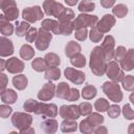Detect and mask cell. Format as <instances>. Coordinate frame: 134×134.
<instances>
[{
	"label": "cell",
	"instance_id": "52",
	"mask_svg": "<svg viewBox=\"0 0 134 134\" xmlns=\"http://www.w3.org/2000/svg\"><path fill=\"white\" fill-rule=\"evenodd\" d=\"M14 5H17L15 0H0V8H1V10L5 9V8H7L9 6H14Z\"/></svg>",
	"mask_w": 134,
	"mask_h": 134
},
{
	"label": "cell",
	"instance_id": "3",
	"mask_svg": "<svg viewBox=\"0 0 134 134\" xmlns=\"http://www.w3.org/2000/svg\"><path fill=\"white\" fill-rule=\"evenodd\" d=\"M98 22V18L97 16H94V15H88V14H85V13H82L80 14L75 20L73 21V24H74V29H81V28H87V27H94L96 26Z\"/></svg>",
	"mask_w": 134,
	"mask_h": 134
},
{
	"label": "cell",
	"instance_id": "42",
	"mask_svg": "<svg viewBox=\"0 0 134 134\" xmlns=\"http://www.w3.org/2000/svg\"><path fill=\"white\" fill-rule=\"evenodd\" d=\"M38 105H39V102H37L36 99H27L24 104H23V108L26 112H34L36 113L37 109H38Z\"/></svg>",
	"mask_w": 134,
	"mask_h": 134
},
{
	"label": "cell",
	"instance_id": "51",
	"mask_svg": "<svg viewBox=\"0 0 134 134\" xmlns=\"http://www.w3.org/2000/svg\"><path fill=\"white\" fill-rule=\"evenodd\" d=\"M80 98V91L75 88H71L70 89V92H69V95L67 97V100L69 102H74V100H77Z\"/></svg>",
	"mask_w": 134,
	"mask_h": 134
},
{
	"label": "cell",
	"instance_id": "19",
	"mask_svg": "<svg viewBox=\"0 0 134 134\" xmlns=\"http://www.w3.org/2000/svg\"><path fill=\"white\" fill-rule=\"evenodd\" d=\"M0 31L4 37L10 36L14 32V25L9 23V21L6 19L4 15L0 16Z\"/></svg>",
	"mask_w": 134,
	"mask_h": 134
},
{
	"label": "cell",
	"instance_id": "12",
	"mask_svg": "<svg viewBox=\"0 0 134 134\" xmlns=\"http://www.w3.org/2000/svg\"><path fill=\"white\" fill-rule=\"evenodd\" d=\"M55 85L49 81L48 83L44 84L43 87L40 89V91L38 92V98L42 102H47L50 100L54 95H55Z\"/></svg>",
	"mask_w": 134,
	"mask_h": 134
},
{
	"label": "cell",
	"instance_id": "56",
	"mask_svg": "<svg viewBox=\"0 0 134 134\" xmlns=\"http://www.w3.org/2000/svg\"><path fill=\"white\" fill-rule=\"evenodd\" d=\"M65 1V3L67 4V5H69V6H73V5H75L77 2H79V0H64Z\"/></svg>",
	"mask_w": 134,
	"mask_h": 134
},
{
	"label": "cell",
	"instance_id": "54",
	"mask_svg": "<svg viewBox=\"0 0 134 134\" xmlns=\"http://www.w3.org/2000/svg\"><path fill=\"white\" fill-rule=\"evenodd\" d=\"M115 0H100V5L104 8H110L114 5Z\"/></svg>",
	"mask_w": 134,
	"mask_h": 134
},
{
	"label": "cell",
	"instance_id": "2",
	"mask_svg": "<svg viewBox=\"0 0 134 134\" xmlns=\"http://www.w3.org/2000/svg\"><path fill=\"white\" fill-rule=\"evenodd\" d=\"M103 91L108 98L114 103H120L122 100V92L119 85L113 81H107L103 84Z\"/></svg>",
	"mask_w": 134,
	"mask_h": 134
},
{
	"label": "cell",
	"instance_id": "33",
	"mask_svg": "<svg viewBox=\"0 0 134 134\" xmlns=\"http://www.w3.org/2000/svg\"><path fill=\"white\" fill-rule=\"evenodd\" d=\"M88 120V122L93 127L96 128L98 126H102V124L104 122V116L98 114V113H91L89 114V116L86 118Z\"/></svg>",
	"mask_w": 134,
	"mask_h": 134
},
{
	"label": "cell",
	"instance_id": "23",
	"mask_svg": "<svg viewBox=\"0 0 134 134\" xmlns=\"http://www.w3.org/2000/svg\"><path fill=\"white\" fill-rule=\"evenodd\" d=\"M70 87L67 83L65 82H61L58 86H57V89H55V95L59 97V98H62V99H67L68 95H69V92H70Z\"/></svg>",
	"mask_w": 134,
	"mask_h": 134
},
{
	"label": "cell",
	"instance_id": "18",
	"mask_svg": "<svg viewBox=\"0 0 134 134\" xmlns=\"http://www.w3.org/2000/svg\"><path fill=\"white\" fill-rule=\"evenodd\" d=\"M41 27L44 28L45 30L51 31L52 34L55 35H61L60 34V22L52 20V19H45L41 23Z\"/></svg>",
	"mask_w": 134,
	"mask_h": 134
},
{
	"label": "cell",
	"instance_id": "47",
	"mask_svg": "<svg viewBox=\"0 0 134 134\" xmlns=\"http://www.w3.org/2000/svg\"><path fill=\"white\" fill-rule=\"evenodd\" d=\"M107 113H108L109 117H111V118H116V117H118L119 114H120V108H119L117 105H111V106L109 107Z\"/></svg>",
	"mask_w": 134,
	"mask_h": 134
},
{
	"label": "cell",
	"instance_id": "35",
	"mask_svg": "<svg viewBox=\"0 0 134 134\" xmlns=\"http://www.w3.org/2000/svg\"><path fill=\"white\" fill-rule=\"evenodd\" d=\"M73 29H74V24H73L72 21L60 23V34H61V35L69 36V35L72 34Z\"/></svg>",
	"mask_w": 134,
	"mask_h": 134
},
{
	"label": "cell",
	"instance_id": "44",
	"mask_svg": "<svg viewBox=\"0 0 134 134\" xmlns=\"http://www.w3.org/2000/svg\"><path fill=\"white\" fill-rule=\"evenodd\" d=\"M80 131L82 132V133H85V134H89V133H93V131H94V128L88 122V120L87 119H84V120H82L81 122H80Z\"/></svg>",
	"mask_w": 134,
	"mask_h": 134
},
{
	"label": "cell",
	"instance_id": "60",
	"mask_svg": "<svg viewBox=\"0 0 134 134\" xmlns=\"http://www.w3.org/2000/svg\"><path fill=\"white\" fill-rule=\"evenodd\" d=\"M129 98H130V100H131V103L134 105V92H132L131 94H130V96H129Z\"/></svg>",
	"mask_w": 134,
	"mask_h": 134
},
{
	"label": "cell",
	"instance_id": "24",
	"mask_svg": "<svg viewBox=\"0 0 134 134\" xmlns=\"http://www.w3.org/2000/svg\"><path fill=\"white\" fill-rule=\"evenodd\" d=\"M12 82H13L14 87L17 90H24L27 87V83H28L27 77L24 74H17V75H15L13 77Z\"/></svg>",
	"mask_w": 134,
	"mask_h": 134
},
{
	"label": "cell",
	"instance_id": "28",
	"mask_svg": "<svg viewBox=\"0 0 134 134\" xmlns=\"http://www.w3.org/2000/svg\"><path fill=\"white\" fill-rule=\"evenodd\" d=\"M44 77L47 81H58L61 77V70L58 67H48V69L45 71Z\"/></svg>",
	"mask_w": 134,
	"mask_h": 134
},
{
	"label": "cell",
	"instance_id": "20",
	"mask_svg": "<svg viewBox=\"0 0 134 134\" xmlns=\"http://www.w3.org/2000/svg\"><path fill=\"white\" fill-rule=\"evenodd\" d=\"M41 129L48 134H53L58 130V121L53 118H47L41 124Z\"/></svg>",
	"mask_w": 134,
	"mask_h": 134
},
{
	"label": "cell",
	"instance_id": "10",
	"mask_svg": "<svg viewBox=\"0 0 134 134\" xmlns=\"http://www.w3.org/2000/svg\"><path fill=\"white\" fill-rule=\"evenodd\" d=\"M64 75L67 80H69L71 83L73 84H76V85H81L84 83L86 76H85V73L81 70H77L75 68H72V67H67L65 70H64Z\"/></svg>",
	"mask_w": 134,
	"mask_h": 134
},
{
	"label": "cell",
	"instance_id": "34",
	"mask_svg": "<svg viewBox=\"0 0 134 134\" xmlns=\"http://www.w3.org/2000/svg\"><path fill=\"white\" fill-rule=\"evenodd\" d=\"M70 63L74 66V67H77V68H82L85 66L86 64V58L84 57V54H82L81 52L74 54L73 57L70 58Z\"/></svg>",
	"mask_w": 134,
	"mask_h": 134
},
{
	"label": "cell",
	"instance_id": "46",
	"mask_svg": "<svg viewBox=\"0 0 134 134\" xmlns=\"http://www.w3.org/2000/svg\"><path fill=\"white\" fill-rule=\"evenodd\" d=\"M126 52H127V50H126V48H125L124 46H118V47L115 49V51H114V57H113V59H115V61L119 63V62L122 60V58L125 57Z\"/></svg>",
	"mask_w": 134,
	"mask_h": 134
},
{
	"label": "cell",
	"instance_id": "43",
	"mask_svg": "<svg viewBox=\"0 0 134 134\" xmlns=\"http://www.w3.org/2000/svg\"><path fill=\"white\" fill-rule=\"evenodd\" d=\"M79 109H80L81 115H84V116H87V115L92 113V105L90 103H88V102L81 103L79 105Z\"/></svg>",
	"mask_w": 134,
	"mask_h": 134
},
{
	"label": "cell",
	"instance_id": "14",
	"mask_svg": "<svg viewBox=\"0 0 134 134\" xmlns=\"http://www.w3.org/2000/svg\"><path fill=\"white\" fill-rule=\"evenodd\" d=\"M114 25H115V18L112 15L107 14V15H104L100 20H98L96 24V28L100 32L106 34V32H109V30H111V28Z\"/></svg>",
	"mask_w": 134,
	"mask_h": 134
},
{
	"label": "cell",
	"instance_id": "45",
	"mask_svg": "<svg viewBox=\"0 0 134 134\" xmlns=\"http://www.w3.org/2000/svg\"><path fill=\"white\" fill-rule=\"evenodd\" d=\"M38 30H39V29H37L36 27H30V28L28 29V31L26 32V36H25L26 41L29 42V43L35 42L36 39H37V36H38Z\"/></svg>",
	"mask_w": 134,
	"mask_h": 134
},
{
	"label": "cell",
	"instance_id": "41",
	"mask_svg": "<svg viewBox=\"0 0 134 134\" xmlns=\"http://www.w3.org/2000/svg\"><path fill=\"white\" fill-rule=\"evenodd\" d=\"M103 37H104V34L100 32V31L96 28V26L92 27V28L90 29V31H89V38H90L91 42H93V43L99 42V41L103 39Z\"/></svg>",
	"mask_w": 134,
	"mask_h": 134
},
{
	"label": "cell",
	"instance_id": "9",
	"mask_svg": "<svg viewBox=\"0 0 134 134\" xmlns=\"http://www.w3.org/2000/svg\"><path fill=\"white\" fill-rule=\"evenodd\" d=\"M58 113H59V110H58L57 105H54V104H46L44 102H41V103H39L38 109H37L35 114L42 115L45 118L46 117L52 118V117H55L58 115Z\"/></svg>",
	"mask_w": 134,
	"mask_h": 134
},
{
	"label": "cell",
	"instance_id": "17",
	"mask_svg": "<svg viewBox=\"0 0 134 134\" xmlns=\"http://www.w3.org/2000/svg\"><path fill=\"white\" fill-rule=\"evenodd\" d=\"M14 53V45L10 40L2 36L0 38V55L2 58L9 57Z\"/></svg>",
	"mask_w": 134,
	"mask_h": 134
},
{
	"label": "cell",
	"instance_id": "13",
	"mask_svg": "<svg viewBox=\"0 0 134 134\" xmlns=\"http://www.w3.org/2000/svg\"><path fill=\"white\" fill-rule=\"evenodd\" d=\"M114 46H115V40L112 36L108 35L105 37L103 43H102V48L104 51V55L106 58L107 61H110L111 59H113L114 57Z\"/></svg>",
	"mask_w": 134,
	"mask_h": 134
},
{
	"label": "cell",
	"instance_id": "25",
	"mask_svg": "<svg viewBox=\"0 0 134 134\" xmlns=\"http://www.w3.org/2000/svg\"><path fill=\"white\" fill-rule=\"evenodd\" d=\"M81 45L75 42V41H69L65 47V54L68 57V58H71L73 57L74 54L81 52Z\"/></svg>",
	"mask_w": 134,
	"mask_h": 134
},
{
	"label": "cell",
	"instance_id": "48",
	"mask_svg": "<svg viewBox=\"0 0 134 134\" xmlns=\"http://www.w3.org/2000/svg\"><path fill=\"white\" fill-rule=\"evenodd\" d=\"M89 32L87 30V28H81V29H76L75 30V34H74V37L77 41H85L88 37Z\"/></svg>",
	"mask_w": 134,
	"mask_h": 134
},
{
	"label": "cell",
	"instance_id": "29",
	"mask_svg": "<svg viewBox=\"0 0 134 134\" xmlns=\"http://www.w3.org/2000/svg\"><path fill=\"white\" fill-rule=\"evenodd\" d=\"M96 94H97V90L93 85H87L82 90V96L86 100L92 99L93 97L96 96Z\"/></svg>",
	"mask_w": 134,
	"mask_h": 134
},
{
	"label": "cell",
	"instance_id": "4",
	"mask_svg": "<svg viewBox=\"0 0 134 134\" xmlns=\"http://www.w3.org/2000/svg\"><path fill=\"white\" fill-rule=\"evenodd\" d=\"M32 117L31 115L23 112H15L12 115V124L14 127H16L19 131L25 130L31 126Z\"/></svg>",
	"mask_w": 134,
	"mask_h": 134
},
{
	"label": "cell",
	"instance_id": "57",
	"mask_svg": "<svg viewBox=\"0 0 134 134\" xmlns=\"http://www.w3.org/2000/svg\"><path fill=\"white\" fill-rule=\"evenodd\" d=\"M20 133H22V134H26V133H35V130L32 129V128H27V129H25V130H21V131H19Z\"/></svg>",
	"mask_w": 134,
	"mask_h": 134
},
{
	"label": "cell",
	"instance_id": "59",
	"mask_svg": "<svg viewBox=\"0 0 134 134\" xmlns=\"http://www.w3.org/2000/svg\"><path fill=\"white\" fill-rule=\"evenodd\" d=\"M128 133H129V134H134V122H133V124H131V125L129 126Z\"/></svg>",
	"mask_w": 134,
	"mask_h": 134
},
{
	"label": "cell",
	"instance_id": "37",
	"mask_svg": "<svg viewBox=\"0 0 134 134\" xmlns=\"http://www.w3.org/2000/svg\"><path fill=\"white\" fill-rule=\"evenodd\" d=\"M79 10L81 12V13H90V12H92V10H94V8H95V4H94V2H92V1H89V0H83L80 4H79Z\"/></svg>",
	"mask_w": 134,
	"mask_h": 134
},
{
	"label": "cell",
	"instance_id": "40",
	"mask_svg": "<svg viewBox=\"0 0 134 134\" xmlns=\"http://www.w3.org/2000/svg\"><path fill=\"white\" fill-rule=\"evenodd\" d=\"M122 88L127 91H134V76L133 75H125L121 81Z\"/></svg>",
	"mask_w": 134,
	"mask_h": 134
},
{
	"label": "cell",
	"instance_id": "55",
	"mask_svg": "<svg viewBox=\"0 0 134 134\" xmlns=\"http://www.w3.org/2000/svg\"><path fill=\"white\" fill-rule=\"evenodd\" d=\"M107 132H108L107 128L106 127H103V126H98V127L94 128V131H93V133H96V134H102V133L106 134Z\"/></svg>",
	"mask_w": 134,
	"mask_h": 134
},
{
	"label": "cell",
	"instance_id": "22",
	"mask_svg": "<svg viewBox=\"0 0 134 134\" xmlns=\"http://www.w3.org/2000/svg\"><path fill=\"white\" fill-rule=\"evenodd\" d=\"M76 119H69V118H64V120L61 122V130L64 133H70L74 132L77 129V124L75 121Z\"/></svg>",
	"mask_w": 134,
	"mask_h": 134
},
{
	"label": "cell",
	"instance_id": "1",
	"mask_svg": "<svg viewBox=\"0 0 134 134\" xmlns=\"http://www.w3.org/2000/svg\"><path fill=\"white\" fill-rule=\"evenodd\" d=\"M106 61L107 60L104 55L103 48L100 46H95L90 53V62H89L90 70L94 75L102 76L106 73V69H107Z\"/></svg>",
	"mask_w": 134,
	"mask_h": 134
},
{
	"label": "cell",
	"instance_id": "27",
	"mask_svg": "<svg viewBox=\"0 0 134 134\" xmlns=\"http://www.w3.org/2000/svg\"><path fill=\"white\" fill-rule=\"evenodd\" d=\"M35 55V50L34 48L28 45V44H24L21 46L20 48V57L25 60V61H29L30 59H32Z\"/></svg>",
	"mask_w": 134,
	"mask_h": 134
},
{
	"label": "cell",
	"instance_id": "15",
	"mask_svg": "<svg viewBox=\"0 0 134 134\" xmlns=\"http://www.w3.org/2000/svg\"><path fill=\"white\" fill-rule=\"evenodd\" d=\"M6 70L13 74L21 73L24 70V63L21 60L13 57L6 61Z\"/></svg>",
	"mask_w": 134,
	"mask_h": 134
},
{
	"label": "cell",
	"instance_id": "11",
	"mask_svg": "<svg viewBox=\"0 0 134 134\" xmlns=\"http://www.w3.org/2000/svg\"><path fill=\"white\" fill-rule=\"evenodd\" d=\"M59 114L62 118H69V119H77L81 115L79 106L75 105H63L59 109Z\"/></svg>",
	"mask_w": 134,
	"mask_h": 134
},
{
	"label": "cell",
	"instance_id": "21",
	"mask_svg": "<svg viewBox=\"0 0 134 134\" xmlns=\"http://www.w3.org/2000/svg\"><path fill=\"white\" fill-rule=\"evenodd\" d=\"M18 98L17 92L13 89H5L3 92H1V100L4 104H15Z\"/></svg>",
	"mask_w": 134,
	"mask_h": 134
},
{
	"label": "cell",
	"instance_id": "38",
	"mask_svg": "<svg viewBox=\"0 0 134 134\" xmlns=\"http://www.w3.org/2000/svg\"><path fill=\"white\" fill-rule=\"evenodd\" d=\"M110 105H109V102L106 99V98H98L95 100L94 103V109L97 111V112H106L108 111Z\"/></svg>",
	"mask_w": 134,
	"mask_h": 134
},
{
	"label": "cell",
	"instance_id": "32",
	"mask_svg": "<svg viewBox=\"0 0 134 134\" xmlns=\"http://www.w3.org/2000/svg\"><path fill=\"white\" fill-rule=\"evenodd\" d=\"M48 67H58L61 63V60H60V57L54 53V52H48L45 57H44Z\"/></svg>",
	"mask_w": 134,
	"mask_h": 134
},
{
	"label": "cell",
	"instance_id": "8",
	"mask_svg": "<svg viewBox=\"0 0 134 134\" xmlns=\"http://www.w3.org/2000/svg\"><path fill=\"white\" fill-rule=\"evenodd\" d=\"M43 9L47 16L58 18L63 13L65 7L63 6V4H61L60 2H57L55 0H45L43 3Z\"/></svg>",
	"mask_w": 134,
	"mask_h": 134
},
{
	"label": "cell",
	"instance_id": "7",
	"mask_svg": "<svg viewBox=\"0 0 134 134\" xmlns=\"http://www.w3.org/2000/svg\"><path fill=\"white\" fill-rule=\"evenodd\" d=\"M44 14L39 5H35L34 7H26L22 10V18L28 23H35L38 20H42Z\"/></svg>",
	"mask_w": 134,
	"mask_h": 134
},
{
	"label": "cell",
	"instance_id": "5",
	"mask_svg": "<svg viewBox=\"0 0 134 134\" xmlns=\"http://www.w3.org/2000/svg\"><path fill=\"white\" fill-rule=\"evenodd\" d=\"M106 74L111 81L116 83L121 82L125 77L124 70L120 69V65H118V62L116 61H109V63L107 64Z\"/></svg>",
	"mask_w": 134,
	"mask_h": 134
},
{
	"label": "cell",
	"instance_id": "39",
	"mask_svg": "<svg viewBox=\"0 0 134 134\" xmlns=\"http://www.w3.org/2000/svg\"><path fill=\"white\" fill-rule=\"evenodd\" d=\"M73 18H74V13H73V10L70 9V8H66V7H65V9L63 10V13L58 17L60 23L71 21V20H73Z\"/></svg>",
	"mask_w": 134,
	"mask_h": 134
},
{
	"label": "cell",
	"instance_id": "58",
	"mask_svg": "<svg viewBox=\"0 0 134 134\" xmlns=\"http://www.w3.org/2000/svg\"><path fill=\"white\" fill-rule=\"evenodd\" d=\"M0 64H1V67H0V69H1V71H3L4 69H6V61H4L3 59L0 61Z\"/></svg>",
	"mask_w": 134,
	"mask_h": 134
},
{
	"label": "cell",
	"instance_id": "36",
	"mask_svg": "<svg viewBox=\"0 0 134 134\" xmlns=\"http://www.w3.org/2000/svg\"><path fill=\"white\" fill-rule=\"evenodd\" d=\"M112 13L117 18H124L128 14V7H127V5H125L122 3H119V4L115 5L112 8Z\"/></svg>",
	"mask_w": 134,
	"mask_h": 134
},
{
	"label": "cell",
	"instance_id": "50",
	"mask_svg": "<svg viewBox=\"0 0 134 134\" xmlns=\"http://www.w3.org/2000/svg\"><path fill=\"white\" fill-rule=\"evenodd\" d=\"M13 112V109L7 105H1L0 106V117L2 118H6L8 117Z\"/></svg>",
	"mask_w": 134,
	"mask_h": 134
},
{
	"label": "cell",
	"instance_id": "30",
	"mask_svg": "<svg viewBox=\"0 0 134 134\" xmlns=\"http://www.w3.org/2000/svg\"><path fill=\"white\" fill-rule=\"evenodd\" d=\"M2 12H3V15L6 17V19L8 21H15V20H17L18 16H19V9H18L17 5L9 6L5 9H3Z\"/></svg>",
	"mask_w": 134,
	"mask_h": 134
},
{
	"label": "cell",
	"instance_id": "31",
	"mask_svg": "<svg viewBox=\"0 0 134 134\" xmlns=\"http://www.w3.org/2000/svg\"><path fill=\"white\" fill-rule=\"evenodd\" d=\"M29 28H30V25L27 21H22V22L17 21V23H16V35L18 37H25L26 32L28 31Z\"/></svg>",
	"mask_w": 134,
	"mask_h": 134
},
{
	"label": "cell",
	"instance_id": "26",
	"mask_svg": "<svg viewBox=\"0 0 134 134\" xmlns=\"http://www.w3.org/2000/svg\"><path fill=\"white\" fill-rule=\"evenodd\" d=\"M31 68L37 72H42L48 69V65L44 58H37L31 62Z\"/></svg>",
	"mask_w": 134,
	"mask_h": 134
},
{
	"label": "cell",
	"instance_id": "6",
	"mask_svg": "<svg viewBox=\"0 0 134 134\" xmlns=\"http://www.w3.org/2000/svg\"><path fill=\"white\" fill-rule=\"evenodd\" d=\"M51 40H52V35L50 34V31L45 30L42 27L39 28L38 36H37V39L35 41V44H36L37 49L40 50V51L46 50L49 47V44H50V41Z\"/></svg>",
	"mask_w": 134,
	"mask_h": 134
},
{
	"label": "cell",
	"instance_id": "53",
	"mask_svg": "<svg viewBox=\"0 0 134 134\" xmlns=\"http://www.w3.org/2000/svg\"><path fill=\"white\" fill-rule=\"evenodd\" d=\"M7 82H8V79L7 76L4 74V73H1L0 74V88H1V92H3L6 88V85H7Z\"/></svg>",
	"mask_w": 134,
	"mask_h": 134
},
{
	"label": "cell",
	"instance_id": "49",
	"mask_svg": "<svg viewBox=\"0 0 134 134\" xmlns=\"http://www.w3.org/2000/svg\"><path fill=\"white\" fill-rule=\"evenodd\" d=\"M122 114L127 119H134V110L131 108L129 104H126L122 107Z\"/></svg>",
	"mask_w": 134,
	"mask_h": 134
},
{
	"label": "cell",
	"instance_id": "16",
	"mask_svg": "<svg viewBox=\"0 0 134 134\" xmlns=\"http://www.w3.org/2000/svg\"><path fill=\"white\" fill-rule=\"evenodd\" d=\"M119 65L122 68V70H126V71H131L134 68V49L133 48L127 50L125 57L119 62Z\"/></svg>",
	"mask_w": 134,
	"mask_h": 134
}]
</instances>
